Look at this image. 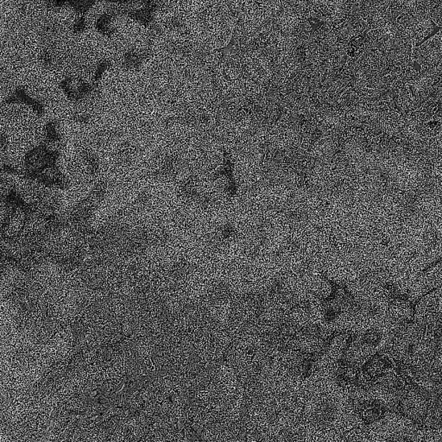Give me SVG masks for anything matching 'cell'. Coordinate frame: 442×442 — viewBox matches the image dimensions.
I'll return each mask as SVG.
<instances>
[{
  "label": "cell",
  "instance_id": "6da1fadb",
  "mask_svg": "<svg viewBox=\"0 0 442 442\" xmlns=\"http://www.w3.org/2000/svg\"><path fill=\"white\" fill-rule=\"evenodd\" d=\"M441 287L416 301L412 322L431 331L441 332Z\"/></svg>",
  "mask_w": 442,
  "mask_h": 442
},
{
  "label": "cell",
  "instance_id": "7a4b0ae2",
  "mask_svg": "<svg viewBox=\"0 0 442 442\" xmlns=\"http://www.w3.org/2000/svg\"><path fill=\"white\" fill-rule=\"evenodd\" d=\"M61 142V134L60 131L59 123L56 121H51L47 123L44 127V141L42 144H46L49 148L52 146H59Z\"/></svg>",
  "mask_w": 442,
  "mask_h": 442
}]
</instances>
